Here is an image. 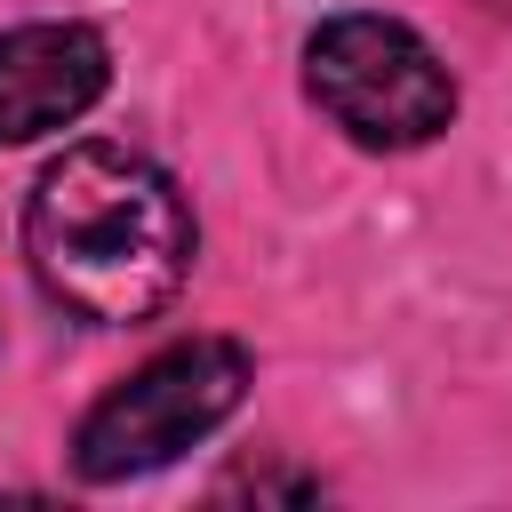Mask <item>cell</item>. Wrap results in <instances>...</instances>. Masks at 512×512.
<instances>
[{
  "instance_id": "1",
  "label": "cell",
  "mask_w": 512,
  "mask_h": 512,
  "mask_svg": "<svg viewBox=\"0 0 512 512\" xmlns=\"http://www.w3.org/2000/svg\"><path fill=\"white\" fill-rule=\"evenodd\" d=\"M192 208L184 192L128 144H72L40 168L24 200V264L72 320L136 328L176 304L192 272Z\"/></svg>"
},
{
  "instance_id": "2",
  "label": "cell",
  "mask_w": 512,
  "mask_h": 512,
  "mask_svg": "<svg viewBox=\"0 0 512 512\" xmlns=\"http://www.w3.org/2000/svg\"><path fill=\"white\" fill-rule=\"evenodd\" d=\"M248 344L232 336H184L168 352H152L136 376H120L72 432V472L88 488L136 480L176 464L184 448H200L240 400H248Z\"/></svg>"
},
{
  "instance_id": "3",
  "label": "cell",
  "mask_w": 512,
  "mask_h": 512,
  "mask_svg": "<svg viewBox=\"0 0 512 512\" xmlns=\"http://www.w3.org/2000/svg\"><path fill=\"white\" fill-rule=\"evenodd\" d=\"M304 88L368 152H416L456 120L448 64L424 48V32L376 8H344L304 40Z\"/></svg>"
},
{
  "instance_id": "4",
  "label": "cell",
  "mask_w": 512,
  "mask_h": 512,
  "mask_svg": "<svg viewBox=\"0 0 512 512\" xmlns=\"http://www.w3.org/2000/svg\"><path fill=\"white\" fill-rule=\"evenodd\" d=\"M112 88V48L96 24H16L0 32V144L72 128Z\"/></svg>"
}]
</instances>
